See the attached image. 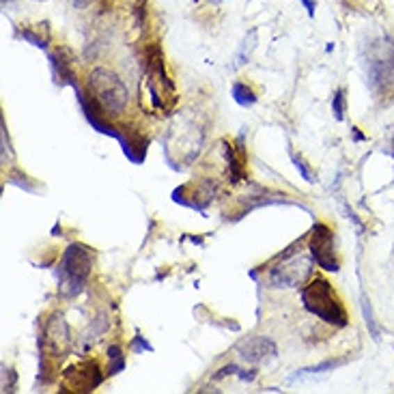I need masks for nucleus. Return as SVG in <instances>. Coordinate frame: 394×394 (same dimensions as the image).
<instances>
[{
  "label": "nucleus",
  "mask_w": 394,
  "mask_h": 394,
  "mask_svg": "<svg viewBox=\"0 0 394 394\" xmlns=\"http://www.w3.org/2000/svg\"><path fill=\"white\" fill-rule=\"evenodd\" d=\"M90 267H93L90 250L82 244L69 246L58 263V269H56L61 297L72 299V297L80 295V291L84 289L88 276H90Z\"/></svg>",
  "instance_id": "3"
},
{
  "label": "nucleus",
  "mask_w": 394,
  "mask_h": 394,
  "mask_svg": "<svg viewBox=\"0 0 394 394\" xmlns=\"http://www.w3.org/2000/svg\"><path fill=\"white\" fill-rule=\"evenodd\" d=\"M368 82L373 90L388 88L394 82V41L388 37L373 45L368 56Z\"/></svg>",
  "instance_id": "4"
},
{
  "label": "nucleus",
  "mask_w": 394,
  "mask_h": 394,
  "mask_svg": "<svg viewBox=\"0 0 394 394\" xmlns=\"http://www.w3.org/2000/svg\"><path fill=\"white\" fill-rule=\"evenodd\" d=\"M293 164H295V168L299 171V175H302L304 181L313 183V175H310V171L306 168V161H304L302 157H295V155H293Z\"/></svg>",
  "instance_id": "14"
},
{
  "label": "nucleus",
  "mask_w": 394,
  "mask_h": 394,
  "mask_svg": "<svg viewBox=\"0 0 394 394\" xmlns=\"http://www.w3.org/2000/svg\"><path fill=\"white\" fill-rule=\"evenodd\" d=\"M3 132V164H7V155L11 157V147H9V136H7V127H5V121H3V127H0Z\"/></svg>",
  "instance_id": "15"
},
{
  "label": "nucleus",
  "mask_w": 394,
  "mask_h": 394,
  "mask_svg": "<svg viewBox=\"0 0 394 394\" xmlns=\"http://www.w3.org/2000/svg\"><path fill=\"white\" fill-rule=\"evenodd\" d=\"M41 345L45 349V356L52 358L54 362L56 360L61 362L69 354V349H72V332H69V326L61 313H54L45 321Z\"/></svg>",
  "instance_id": "5"
},
{
  "label": "nucleus",
  "mask_w": 394,
  "mask_h": 394,
  "mask_svg": "<svg viewBox=\"0 0 394 394\" xmlns=\"http://www.w3.org/2000/svg\"><path fill=\"white\" fill-rule=\"evenodd\" d=\"M302 3L306 5V11H308V15L313 17V15H315V3H313V0H302Z\"/></svg>",
  "instance_id": "16"
},
{
  "label": "nucleus",
  "mask_w": 394,
  "mask_h": 394,
  "mask_svg": "<svg viewBox=\"0 0 394 394\" xmlns=\"http://www.w3.org/2000/svg\"><path fill=\"white\" fill-rule=\"evenodd\" d=\"M302 302L304 308L319 317L321 321L330 323L334 328H345L349 323V317H347V308L342 306L338 293L332 289V285L326 281V278H313V281L302 289Z\"/></svg>",
  "instance_id": "2"
},
{
  "label": "nucleus",
  "mask_w": 394,
  "mask_h": 394,
  "mask_svg": "<svg viewBox=\"0 0 394 394\" xmlns=\"http://www.w3.org/2000/svg\"><path fill=\"white\" fill-rule=\"evenodd\" d=\"M283 259L285 261L281 265L271 267V271H269L271 287H278V289L285 287V289H289V287L302 285L306 278H308V274H310V261L304 259L302 254H299V257H295V259H289V254H285Z\"/></svg>",
  "instance_id": "7"
},
{
  "label": "nucleus",
  "mask_w": 394,
  "mask_h": 394,
  "mask_svg": "<svg viewBox=\"0 0 394 394\" xmlns=\"http://www.w3.org/2000/svg\"><path fill=\"white\" fill-rule=\"evenodd\" d=\"M237 352L242 354L244 360L257 364V362L276 358L278 347H276L274 340H269V338H265V336H254V338H248V340L239 342V345H237Z\"/></svg>",
  "instance_id": "9"
},
{
  "label": "nucleus",
  "mask_w": 394,
  "mask_h": 394,
  "mask_svg": "<svg viewBox=\"0 0 394 394\" xmlns=\"http://www.w3.org/2000/svg\"><path fill=\"white\" fill-rule=\"evenodd\" d=\"M86 95L102 112L121 117L129 104V90L125 82L106 67H95L86 78Z\"/></svg>",
  "instance_id": "1"
},
{
  "label": "nucleus",
  "mask_w": 394,
  "mask_h": 394,
  "mask_svg": "<svg viewBox=\"0 0 394 394\" xmlns=\"http://www.w3.org/2000/svg\"><path fill=\"white\" fill-rule=\"evenodd\" d=\"M338 364H340V362H323V364H319V366L302 368V370H297V373H295V377H293V379L302 377V375H317V373H326L328 368H336Z\"/></svg>",
  "instance_id": "13"
},
{
  "label": "nucleus",
  "mask_w": 394,
  "mask_h": 394,
  "mask_svg": "<svg viewBox=\"0 0 394 394\" xmlns=\"http://www.w3.org/2000/svg\"><path fill=\"white\" fill-rule=\"evenodd\" d=\"M308 248L313 259L317 261V265L326 271H338L340 263L334 254V233L328 224H315L310 230V239H308Z\"/></svg>",
  "instance_id": "6"
},
{
  "label": "nucleus",
  "mask_w": 394,
  "mask_h": 394,
  "mask_svg": "<svg viewBox=\"0 0 394 394\" xmlns=\"http://www.w3.org/2000/svg\"><path fill=\"white\" fill-rule=\"evenodd\" d=\"M104 375L95 360L78 362L63 373V384L72 392H90L102 384Z\"/></svg>",
  "instance_id": "8"
},
{
  "label": "nucleus",
  "mask_w": 394,
  "mask_h": 394,
  "mask_svg": "<svg viewBox=\"0 0 394 394\" xmlns=\"http://www.w3.org/2000/svg\"><path fill=\"white\" fill-rule=\"evenodd\" d=\"M108 360H112V362H114V364L110 366L108 373H110V375H117V373H121L123 366H125V356H123V352H121V347H119V345H112V347H108Z\"/></svg>",
  "instance_id": "11"
},
{
  "label": "nucleus",
  "mask_w": 394,
  "mask_h": 394,
  "mask_svg": "<svg viewBox=\"0 0 394 394\" xmlns=\"http://www.w3.org/2000/svg\"><path fill=\"white\" fill-rule=\"evenodd\" d=\"M332 112H334V119L342 121L345 119V90L338 88L334 93V100H332Z\"/></svg>",
  "instance_id": "12"
},
{
  "label": "nucleus",
  "mask_w": 394,
  "mask_h": 394,
  "mask_svg": "<svg viewBox=\"0 0 394 394\" xmlns=\"http://www.w3.org/2000/svg\"><path fill=\"white\" fill-rule=\"evenodd\" d=\"M354 136H356V141H362V134L358 129H354Z\"/></svg>",
  "instance_id": "17"
},
{
  "label": "nucleus",
  "mask_w": 394,
  "mask_h": 394,
  "mask_svg": "<svg viewBox=\"0 0 394 394\" xmlns=\"http://www.w3.org/2000/svg\"><path fill=\"white\" fill-rule=\"evenodd\" d=\"M233 100L244 108H250V106L257 104V95H254V90L250 86H246L244 82H235L233 84Z\"/></svg>",
  "instance_id": "10"
}]
</instances>
